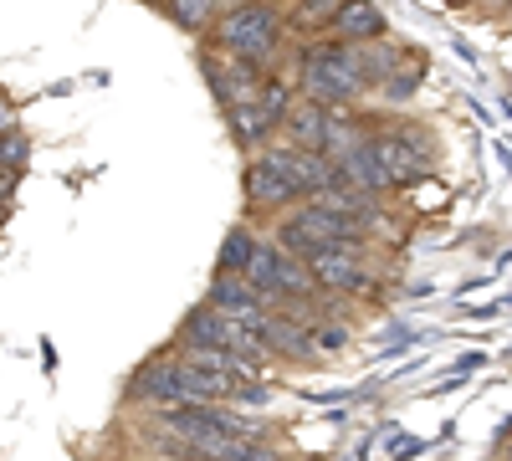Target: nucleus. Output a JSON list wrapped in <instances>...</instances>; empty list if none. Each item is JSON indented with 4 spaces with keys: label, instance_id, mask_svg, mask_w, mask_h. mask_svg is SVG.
Wrapping results in <instances>:
<instances>
[{
    "label": "nucleus",
    "instance_id": "obj_1",
    "mask_svg": "<svg viewBox=\"0 0 512 461\" xmlns=\"http://www.w3.org/2000/svg\"><path fill=\"white\" fill-rule=\"evenodd\" d=\"M297 93L323 103V108H349L369 93L364 57L349 41H308L297 52Z\"/></svg>",
    "mask_w": 512,
    "mask_h": 461
},
{
    "label": "nucleus",
    "instance_id": "obj_2",
    "mask_svg": "<svg viewBox=\"0 0 512 461\" xmlns=\"http://www.w3.org/2000/svg\"><path fill=\"white\" fill-rule=\"evenodd\" d=\"M282 41H287V16L277 6H267V0H236V6H226V16L210 26V52L251 62L262 72L277 62Z\"/></svg>",
    "mask_w": 512,
    "mask_h": 461
},
{
    "label": "nucleus",
    "instance_id": "obj_3",
    "mask_svg": "<svg viewBox=\"0 0 512 461\" xmlns=\"http://www.w3.org/2000/svg\"><path fill=\"white\" fill-rule=\"evenodd\" d=\"M369 154H374L379 175H384V190L420 185L425 175L436 170V139H431V129H420V123H395V129H374Z\"/></svg>",
    "mask_w": 512,
    "mask_h": 461
},
{
    "label": "nucleus",
    "instance_id": "obj_4",
    "mask_svg": "<svg viewBox=\"0 0 512 461\" xmlns=\"http://www.w3.org/2000/svg\"><path fill=\"white\" fill-rule=\"evenodd\" d=\"M241 190H246V205L251 211H292L303 205V190H297V175H292V149L287 144H267L262 154L246 159V175H241Z\"/></svg>",
    "mask_w": 512,
    "mask_h": 461
},
{
    "label": "nucleus",
    "instance_id": "obj_5",
    "mask_svg": "<svg viewBox=\"0 0 512 461\" xmlns=\"http://www.w3.org/2000/svg\"><path fill=\"white\" fill-rule=\"evenodd\" d=\"M308 272L318 277V292L323 298H374V277L364 267V246H333V251H318L308 262Z\"/></svg>",
    "mask_w": 512,
    "mask_h": 461
},
{
    "label": "nucleus",
    "instance_id": "obj_6",
    "mask_svg": "<svg viewBox=\"0 0 512 461\" xmlns=\"http://www.w3.org/2000/svg\"><path fill=\"white\" fill-rule=\"evenodd\" d=\"M328 123H333V108L297 93V103L282 113V144L308 149V154H328Z\"/></svg>",
    "mask_w": 512,
    "mask_h": 461
},
{
    "label": "nucleus",
    "instance_id": "obj_7",
    "mask_svg": "<svg viewBox=\"0 0 512 461\" xmlns=\"http://www.w3.org/2000/svg\"><path fill=\"white\" fill-rule=\"evenodd\" d=\"M205 303L216 308V313H226V318H236V323H262L272 313L262 303V292H256L246 277H226V272H216V282H210V292H205Z\"/></svg>",
    "mask_w": 512,
    "mask_h": 461
},
{
    "label": "nucleus",
    "instance_id": "obj_8",
    "mask_svg": "<svg viewBox=\"0 0 512 461\" xmlns=\"http://www.w3.org/2000/svg\"><path fill=\"white\" fill-rule=\"evenodd\" d=\"M226 129H231V139H236L246 154H262V149L282 134V123L262 108V98H251V103H231V108H226Z\"/></svg>",
    "mask_w": 512,
    "mask_h": 461
},
{
    "label": "nucleus",
    "instance_id": "obj_9",
    "mask_svg": "<svg viewBox=\"0 0 512 461\" xmlns=\"http://www.w3.org/2000/svg\"><path fill=\"white\" fill-rule=\"evenodd\" d=\"M333 41H349V47H369V41H384V16L374 0H344L328 21Z\"/></svg>",
    "mask_w": 512,
    "mask_h": 461
},
{
    "label": "nucleus",
    "instance_id": "obj_10",
    "mask_svg": "<svg viewBox=\"0 0 512 461\" xmlns=\"http://www.w3.org/2000/svg\"><path fill=\"white\" fill-rule=\"evenodd\" d=\"M164 16L190 36H210V26L226 16V0H164Z\"/></svg>",
    "mask_w": 512,
    "mask_h": 461
},
{
    "label": "nucleus",
    "instance_id": "obj_11",
    "mask_svg": "<svg viewBox=\"0 0 512 461\" xmlns=\"http://www.w3.org/2000/svg\"><path fill=\"white\" fill-rule=\"evenodd\" d=\"M256 236L246 221H236L231 231H226V241H221V257H216V272H226V277H246V267H251V257H256Z\"/></svg>",
    "mask_w": 512,
    "mask_h": 461
},
{
    "label": "nucleus",
    "instance_id": "obj_12",
    "mask_svg": "<svg viewBox=\"0 0 512 461\" xmlns=\"http://www.w3.org/2000/svg\"><path fill=\"white\" fill-rule=\"evenodd\" d=\"M420 77H425V62H420V57H410L405 67H395V72H390V82L379 88V93H384V103H405V98H415V93H420Z\"/></svg>",
    "mask_w": 512,
    "mask_h": 461
},
{
    "label": "nucleus",
    "instance_id": "obj_13",
    "mask_svg": "<svg viewBox=\"0 0 512 461\" xmlns=\"http://www.w3.org/2000/svg\"><path fill=\"white\" fill-rule=\"evenodd\" d=\"M26 159H31V139H26L21 129L0 134V175H21Z\"/></svg>",
    "mask_w": 512,
    "mask_h": 461
},
{
    "label": "nucleus",
    "instance_id": "obj_14",
    "mask_svg": "<svg viewBox=\"0 0 512 461\" xmlns=\"http://www.w3.org/2000/svg\"><path fill=\"white\" fill-rule=\"evenodd\" d=\"M308 323H313V349L318 354H333V349L349 344V323L344 318H308Z\"/></svg>",
    "mask_w": 512,
    "mask_h": 461
},
{
    "label": "nucleus",
    "instance_id": "obj_15",
    "mask_svg": "<svg viewBox=\"0 0 512 461\" xmlns=\"http://www.w3.org/2000/svg\"><path fill=\"white\" fill-rule=\"evenodd\" d=\"M344 0H292V26H328Z\"/></svg>",
    "mask_w": 512,
    "mask_h": 461
},
{
    "label": "nucleus",
    "instance_id": "obj_16",
    "mask_svg": "<svg viewBox=\"0 0 512 461\" xmlns=\"http://www.w3.org/2000/svg\"><path fill=\"white\" fill-rule=\"evenodd\" d=\"M11 129H16V108L0 98V134H11Z\"/></svg>",
    "mask_w": 512,
    "mask_h": 461
},
{
    "label": "nucleus",
    "instance_id": "obj_17",
    "mask_svg": "<svg viewBox=\"0 0 512 461\" xmlns=\"http://www.w3.org/2000/svg\"><path fill=\"white\" fill-rule=\"evenodd\" d=\"M497 461H512V441H507V446H502V451H497Z\"/></svg>",
    "mask_w": 512,
    "mask_h": 461
}]
</instances>
